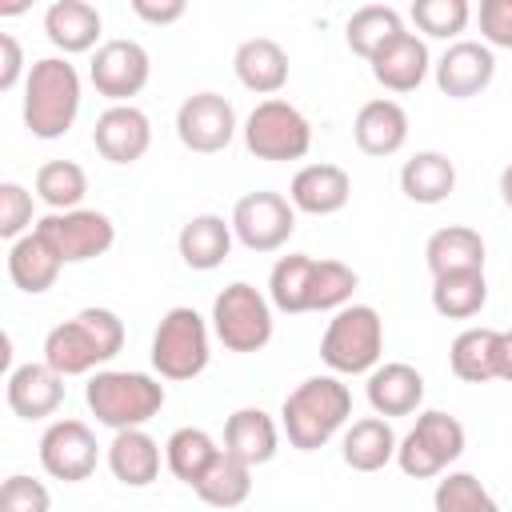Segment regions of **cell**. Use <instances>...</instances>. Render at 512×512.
<instances>
[{
  "instance_id": "5b68a950",
  "label": "cell",
  "mask_w": 512,
  "mask_h": 512,
  "mask_svg": "<svg viewBox=\"0 0 512 512\" xmlns=\"http://www.w3.org/2000/svg\"><path fill=\"white\" fill-rule=\"evenodd\" d=\"M380 356H384V320L372 304H348L332 312L320 336V360L332 368V376L372 372Z\"/></svg>"
},
{
  "instance_id": "83f0119b",
  "label": "cell",
  "mask_w": 512,
  "mask_h": 512,
  "mask_svg": "<svg viewBox=\"0 0 512 512\" xmlns=\"http://www.w3.org/2000/svg\"><path fill=\"white\" fill-rule=\"evenodd\" d=\"M60 268H64V260L56 256V248H52L36 228H32L28 236H20L16 244H8V276H12V284H16L20 292H28V296L48 292V288L56 284Z\"/></svg>"
},
{
  "instance_id": "f35d334b",
  "label": "cell",
  "mask_w": 512,
  "mask_h": 512,
  "mask_svg": "<svg viewBox=\"0 0 512 512\" xmlns=\"http://www.w3.org/2000/svg\"><path fill=\"white\" fill-rule=\"evenodd\" d=\"M432 508L436 512H500L496 496L480 484V476L472 472H444L436 480L432 492Z\"/></svg>"
},
{
  "instance_id": "ee69618b",
  "label": "cell",
  "mask_w": 512,
  "mask_h": 512,
  "mask_svg": "<svg viewBox=\"0 0 512 512\" xmlns=\"http://www.w3.org/2000/svg\"><path fill=\"white\" fill-rule=\"evenodd\" d=\"M20 76L28 80L24 72V48L12 32H0V92H12L20 84Z\"/></svg>"
},
{
  "instance_id": "277c9868",
  "label": "cell",
  "mask_w": 512,
  "mask_h": 512,
  "mask_svg": "<svg viewBox=\"0 0 512 512\" xmlns=\"http://www.w3.org/2000/svg\"><path fill=\"white\" fill-rule=\"evenodd\" d=\"M84 400L96 416V424L124 432V428H144L160 408H164V384L148 372H120V368H100L84 384Z\"/></svg>"
},
{
  "instance_id": "7c38bea8",
  "label": "cell",
  "mask_w": 512,
  "mask_h": 512,
  "mask_svg": "<svg viewBox=\"0 0 512 512\" xmlns=\"http://www.w3.org/2000/svg\"><path fill=\"white\" fill-rule=\"evenodd\" d=\"M148 76H152V60L140 40H104L88 64L92 88L112 104H132V96L144 92Z\"/></svg>"
},
{
  "instance_id": "cb8c5ba5",
  "label": "cell",
  "mask_w": 512,
  "mask_h": 512,
  "mask_svg": "<svg viewBox=\"0 0 512 512\" xmlns=\"http://www.w3.org/2000/svg\"><path fill=\"white\" fill-rule=\"evenodd\" d=\"M232 220L216 216V212H200L192 220H184L180 236H176V248H180V260L196 272H212L228 260L232 252Z\"/></svg>"
},
{
  "instance_id": "5bb4252c",
  "label": "cell",
  "mask_w": 512,
  "mask_h": 512,
  "mask_svg": "<svg viewBox=\"0 0 512 512\" xmlns=\"http://www.w3.org/2000/svg\"><path fill=\"white\" fill-rule=\"evenodd\" d=\"M176 136L188 152L212 156L224 152L236 136V108L220 92H192L176 108Z\"/></svg>"
},
{
  "instance_id": "8fae6325",
  "label": "cell",
  "mask_w": 512,
  "mask_h": 512,
  "mask_svg": "<svg viewBox=\"0 0 512 512\" xmlns=\"http://www.w3.org/2000/svg\"><path fill=\"white\" fill-rule=\"evenodd\" d=\"M36 232L56 248V256L64 264H84L104 256L116 244V224L112 216L96 212V208H72V212H48L44 220H36Z\"/></svg>"
},
{
  "instance_id": "6da1fadb",
  "label": "cell",
  "mask_w": 512,
  "mask_h": 512,
  "mask_svg": "<svg viewBox=\"0 0 512 512\" xmlns=\"http://www.w3.org/2000/svg\"><path fill=\"white\" fill-rule=\"evenodd\" d=\"M124 348V320L112 308H80L44 336V364L60 376H88Z\"/></svg>"
},
{
  "instance_id": "44dd1931",
  "label": "cell",
  "mask_w": 512,
  "mask_h": 512,
  "mask_svg": "<svg viewBox=\"0 0 512 512\" xmlns=\"http://www.w3.org/2000/svg\"><path fill=\"white\" fill-rule=\"evenodd\" d=\"M368 404L384 420L388 416H412L424 404V376L404 360L376 364L368 372Z\"/></svg>"
},
{
  "instance_id": "e0dca14e",
  "label": "cell",
  "mask_w": 512,
  "mask_h": 512,
  "mask_svg": "<svg viewBox=\"0 0 512 512\" xmlns=\"http://www.w3.org/2000/svg\"><path fill=\"white\" fill-rule=\"evenodd\" d=\"M4 400L20 420H44L64 404V376L52 372L44 360L36 364H20L8 372L4 384Z\"/></svg>"
},
{
  "instance_id": "7a4b0ae2",
  "label": "cell",
  "mask_w": 512,
  "mask_h": 512,
  "mask_svg": "<svg viewBox=\"0 0 512 512\" xmlns=\"http://www.w3.org/2000/svg\"><path fill=\"white\" fill-rule=\"evenodd\" d=\"M352 416V392L340 384V376H308L284 396L280 408V428L296 452H316L324 448Z\"/></svg>"
},
{
  "instance_id": "7bdbcfd3",
  "label": "cell",
  "mask_w": 512,
  "mask_h": 512,
  "mask_svg": "<svg viewBox=\"0 0 512 512\" xmlns=\"http://www.w3.org/2000/svg\"><path fill=\"white\" fill-rule=\"evenodd\" d=\"M480 36L488 48H512V0H480Z\"/></svg>"
},
{
  "instance_id": "f6af8a7d",
  "label": "cell",
  "mask_w": 512,
  "mask_h": 512,
  "mask_svg": "<svg viewBox=\"0 0 512 512\" xmlns=\"http://www.w3.org/2000/svg\"><path fill=\"white\" fill-rule=\"evenodd\" d=\"M132 12L144 20V24H176L184 12H188V4L184 0H132Z\"/></svg>"
},
{
  "instance_id": "ba28073f",
  "label": "cell",
  "mask_w": 512,
  "mask_h": 512,
  "mask_svg": "<svg viewBox=\"0 0 512 512\" xmlns=\"http://www.w3.org/2000/svg\"><path fill=\"white\" fill-rule=\"evenodd\" d=\"M244 148L256 156V160H272V164H284V160H304L308 148H312V124L308 116L272 96V100H260L248 120H244Z\"/></svg>"
},
{
  "instance_id": "8992f818",
  "label": "cell",
  "mask_w": 512,
  "mask_h": 512,
  "mask_svg": "<svg viewBox=\"0 0 512 512\" xmlns=\"http://www.w3.org/2000/svg\"><path fill=\"white\" fill-rule=\"evenodd\" d=\"M464 444H468L464 424H460L452 412L428 408V412L416 416V424H412L408 436L400 440L396 464H400V472L412 476V480H432V476H444V472L464 456Z\"/></svg>"
},
{
  "instance_id": "74e56055",
  "label": "cell",
  "mask_w": 512,
  "mask_h": 512,
  "mask_svg": "<svg viewBox=\"0 0 512 512\" xmlns=\"http://www.w3.org/2000/svg\"><path fill=\"white\" fill-rule=\"evenodd\" d=\"M360 276L344 260H312L308 276V312H340L352 304Z\"/></svg>"
},
{
  "instance_id": "d590c367",
  "label": "cell",
  "mask_w": 512,
  "mask_h": 512,
  "mask_svg": "<svg viewBox=\"0 0 512 512\" xmlns=\"http://www.w3.org/2000/svg\"><path fill=\"white\" fill-rule=\"evenodd\" d=\"M36 200H44L52 212H72L88 196V172L76 160H48L36 168Z\"/></svg>"
},
{
  "instance_id": "b9f144b4",
  "label": "cell",
  "mask_w": 512,
  "mask_h": 512,
  "mask_svg": "<svg viewBox=\"0 0 512 512\" xmlns=\"http://www.w3.org/2000/svg\"><path fill=\"white\" fill-rule=\"evenodd\" d=\"M52 508V496L40 480L16 472L0 484V512H48Z\"/></svg>"
},
{
  "instance_id": "836d02e7",
  "label": "cell",
  "mask_w": 512,
  "mask_h": 512,
  "mask_svg": "<svg viewBox=\"0 0 512 512\" xmlns=\"http://www.w3.org/2000/svg\"><path fill=\"white\" fill-rule=\"evenodd\" d=\"M400 32H408L404 28V20H400V12L392 8V4H364V8H356L352 16H348V24H344V40H348V48L356 52V56H364V60H372L388 40H396Z\"/></svg>"
},
{
  "instance_id": "4dcf8cb0",
  "label": "cell",
  "mask_w": 512,
  "mask_h": 512,
  "mask_svg": "<svg viewBox=\"0 0 512 512\" xmlns=\"http://www.w3.org/2000/svg\"><path fill=\"white\" fill-rule=\"evenodd\" d=\"M456 188V164L444 152H416L400 168V192L412 204H444Z\"/></svg>"
},
{
  "instance_id": "ffe728a7",
  "label": "cell",
  "mask_w": 512,
  "mask_h": 512,
  "mask_svg": "<svg viewBox=\"0 0 512 512\" xmlns=\"http://www.w3.org/2000/svg\"><path fill=\"white\" fill-rule=\"evenodd\" d=\"M372 76L376 84H384L388 92H416L432 68L428 60V44L416 32H400L396 40H388L372 60Z\"/></svg>"
},
{
  "instance_id": "4fadbf2b",
  "label": "cell",
  "mask_w": 512,
  "mask_h": 512,
  "mask_svg": "<svg viewBox=\"0 0 512 512\" xmlns=\"http://www.w3.org/2000/svg\"><path fill=\"white\" fill-rule=\"evenodd\" d=\"M100 464V444H96V432L84 424V420H52L40 436V468L52 476V480H64V484H80L96 472Z\"/></svg>"
},
{
  "instance_id": "bcb514c9",
  "label": "cell",
  "mask_w": 512,
  "mask_h": 512,
  "mask_svg": "<svg viewBox=\"0 0 512 512\" xmlns=\"http://www.w3.org/2000/svg\"><path fill=\"white\" fill-rule=\"evenodd\" d=\"M500 380L512 384V328L504 332V344H500Z\"/></svg>"
},
{
  "instance_id": "f1b7e54d",
  "label": "cell",
  "mask_w": 512,
  "mask_h": 512,
  "mask_svg": "<svg viewBox=\"0 0 512 512\" xmlns=\"http://www.w3.org/2000/svg\"><path fill=\"white\" fill-rule=\"evenodd\" d=\"M500 344H504V332L496 328H464L448 348L452 376L464 384L500 380Z\"/></svg>"
},
{
  "instance_id": "ab89813d",
  "label": "cell",
  "mask_w": 512,
  "mask_h": 512,
  "mask_svg": "<svg viewBox=\"0 0 512 512\" xmlns=\"http://www.w3.org/2000/svg\"><path fill=\"white\" fill-rule=\"evenodd\" d=\"M412 24L424 32V36H436V40H452L468 28L472 20V4L468 0H416L408 8Z\"/></svg>"
},
{
  "instance_id": "9a60e30c",
  "label": "cell",
  "mask_w": 512,
  "mask_h": 512,
  "mask_svg": "<svg viewBox=\"0 0 512 512\" xmlns=\"http://www.w3.org/2000/svg\"><path fill=\"white\" fill-rule=\"evenodd\" d=\"M436 88L448 100H472L480 96L496 76V56L484 40H456L444 48V56L432 64Z\"/></svg>"
},
{
  "instance_id": "f546056e",
  "label": "cell",
  "mask_w": 512,
  "mask_h": 512,
  "mask_svg": "<svg viewBox=\"0 0 512 512\" xmlns=\"http://www.w3.org/2000/svg\"><path fill=\"white\" fill-rule=\"evenodd\" d=\"M108 468L124 488H148L160 476V444L144 428H124L108 444Z\"/></svg>"
},
{
  "instance_id": "d4e9b609",
  "label": "cell",
  "mask_w": 512,
  "mask_h": 512,
  "mask_svg": "<svg viewBox=\"0 0 512 512\" xmlns=\"http://www.w3.org/2000/svg\"><path fill=\"white\" fill-rule=\"evenodd\" d=\"M396 432L384 416H360L344 428V440H340V456L352 472H380L384 464L396 460Z\"/></svg>"
},
{
  "instance_id": "1f68e13d",
  "label": "cell",
  "mask_w": 512,
  "mask_h": 512,
  "mask_svg": "<svg viewBox=\"0 0 512 512\" xmlns=\"http://www.w3.org/2000/svg\"><path fill=\"white\" fill-rule=\"evenodd\" d=\"M192 492L212 508H240L252 496V464L220 448V456L208 464V472L192 484Z\"/></svg>"
},
{
  "instance_id": "2e32d148",
  "label": "cell",
  "mask_w": 512,
  "mask_h": 512,
  "mask_svg": "<svg viewBox=\"0 0 512 512\" xmlns=\"http://www.w3.org/2000/svg\"><path fill=\"white\" fill-rule=\"evenodd\" d=\"M92 144L108 164H136L152 148V120L136 104H108L96 116Z\"/></svg>"
},
{
  "instance_id": "484cf974",
  "label": "cell",
  "mask_w": 512,
  "mask_h": 512,
  "mask_svg": "<svg viewBox=\"0 0 512 512\" xmlns=\"http://www.w3.org/2000/svg\"><path fill=\"white\" fill-rule=\"evenodd\" d=\"M224 448L244 464H268L280 452V428L264 408H236L224 420Z\"/></svg>"
},
{
  "instance_id": "4316f807",
  "label": "cell",
  "mask_w": 512,
  "mask_h": 512,
  "mask_svg": "<svg viewBox=\"0 0 512 512\" xmlns=\"http://www.w3.org/2000/svg\"><path fill=\"white\" fill-rule=\"evenodd\" d=\"M484 236L468 224H444L428 236L424 244V264L432 276H448V272H472L484 268Z\"/></svg>"
},
{
  "instance_id": "ac0fdd59",
  "label": "cell",
  "mask_w": 512,
  "mask_h": 512,
  "mask_svg": "<svg viewBox=\"0 0 512 512\" xmlns=\"http://www.w3.org/2000/svg\"><path fill=\"white\" fill-rule=\"evenodd\" d=\"M288 200L296 212L332 216L352 200V176L340 164H304L288 184Z\"/></svg>"
},
{
  "instance_id": "30bf717a",
  "label": "cell",
  "mask_w": 512,
  "mask_h": 512,
  "mask_svg": "<svg viewBox=\"0 0 512 512\" xmlns=\"http://www.w3.org/2000/svg\"><path fill=\"white\" fill-rule=\"evenodd\" d=\"M292 232H296V208L280 192L260 188L240 196L232 208V236L248 252H276L292 240Z\"/></svg>"
},
{
  "instance_id": "7402d4cb",
  "label": "cell",
  "mask_w": 512,
  "mask_h": 512,
  "mask_svg": "<svg viewBox=\"0 0 512 512\" xmlns=\"http://www.w3.org/2000/svg\"><path fill=\"white\" fill-rule=\"evenodd\" d=\"M232 72H236V80H240L248 92L272 100V96L288 84V52H284L276 40H268V36H252V40H244V44L236 48Z\"/></svg>"
},
{
  "instance_id": "7dc6e473",
  "label": "cell",
  "mask_w": 512,
  "mask_h": 512,
  "mask_svg": "<svg viewBox=\"0 0 512 512\" xmlns=\"http://www.w3.org/2000/svg\"><path fill=\"white\" fill-rule=\"evenodd\" d=\"M500 200H504V208H512V164H504V172H500Z\"/></svg>"
},
{
  "instance_id": "603a6c76",
  "label": "cell",
  "mask_w": 512,
  "mask_h": 512,
  "mask_svg": "<svg viewBox=\"0 0 512 512\" xmlns=\"http://www.w3.org/2000/svg\"><path fill=\"white\" fill-rule=\"evenodd\" d=\"M100 8L88 4V0H56L48 4L44 12V36L64 52V56H76V52H92L96 40H100Z\"/></svg>"
},
{
  "instance_id": "60d3db41",
  "label": "cell",
  "mask_w": 512,
  "mask_h": 512,
  "mask_svg": "<svg viewBox=\"0 0 512 512\" xmlns=\"http://www.w3.org/2000/svg\"><path fill=\"white\" fill-rule=\"evenodd\" d=\"M28 232H32V192L16 180H4L0 184V236L16 244Z\"/></svg>"
},
{
  "instance_id": "8d00e7d4",
  "label": "cell",
  "mask_w": 512,
  "mask_h": 512,
  "mask_svg": "<svg viewBox=\"0 0 512 512\" xmlns=\"http://www.w3.org/2000/svg\"><path fill=\"white\" fill-rule=\"evenodd\" d=\"M312 260L308 252H288L272 264L268 272V300L272 308L288 312V316H300L308 312V276H312Z\"/></svg>"
},
{
  "instance_id": "e575fe53",
  "label": "cell",
  "mask_w": 512,
  "mask_h": 512,
  "mask_svg": "<svg viewBox=\"0 0 512 512\" xmlns=\"http://www.w3.org/2000/svg\"><path fill=\"white\" fill-rule=\"evenodd\" d=\"M220 456V444L204 432V428H176L168 440H164V464H168V472L180 480V484H196L204 472H208V464Z\"/></svg>"
},
{
  "instance_id": "d6986e66",
  "label": "cell",
  "mask_w": 512,
  "mask_h": 512,
  "mask_svg": "<svg viewBox=\"0 0 512 512\" xmlns=\"http://www.w3.org/2000/svg\"><path fill=\"white\" fill-rule=\"evenodd\" d=\"M352 136L364 156H392L408 144V112L388 96L364 100L352 120Z\"/></svg>"
},
{
  "instance_id": "d6a6232c",
  "label": "cell",
  "mask_w": 512,
  "mask_h": 512,
  "mask_svg": "<svg viewBox=\"0 0 512 512\" xmlns=\"http://www.w3.org/2000/svg\"><path fill=\"white\" fill-rule=\"evenodd\" d=\"M484 304H488V280H484V268L432 276V308H436L444 320H472Z\"/></svg>"
},
{
  "instance_id": "9c48e42d",
  "label": "cell",
  "mask_w": 512,
  "mask_h": 512,
  "mask_svg": "<svg viewBox=\"0 0 512 512\" xmlns=\"http://www.w3.org/2000/svg\"><path fill=\"white\" fill-rule=\"evenodd\" d=\"M212 332L228 352H260L272 340V300L248 280H232L212 300Z\"/></svg>"
},
{
  "instance_id": "52a82bcc",
  "label": "cell",
  "mask_w": 512,
  "mask_h": 512,
  "mask_svg": "<svg viewBox=\"0 0 512 512\" xmlns=\"http://www.w3.org/2000/svg\"><path fill=\"white\" fill-rule=\"evenodd\" d=\"M208 356V320L188 304L168 308L152 332V368L160 380H196L208 368Z\"/></svg>"
},
{
  "instance_id": "3957f363",
  "label": "cell",
  "mask_w": 512,
  "mask_h": 512,
  "mask_svg": "<svg viewBox=\"0 0 512 512\" xmlns=\"http://www.w3.org/2000/svg\"><path fill=\"white\" fill-rule=\"evenodd\" d=\"M24 128L36 140H60L80 116V72L64 56H44L24 80Z\"/></svg>"
}]
</instances>
